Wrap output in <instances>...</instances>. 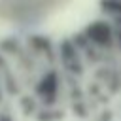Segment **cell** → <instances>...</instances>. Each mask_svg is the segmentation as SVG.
<instances>
[{
    "label": "cell",
    "mask_w": 121,
    "mask_h": 121,
    "mask_svg": "<svg viewBox=\"0 0 121 121\" xmlns=\"http://www.w3.org/2000/svg\"><path fill=\"white\" fill-rule=\"evenodd\" d=\"M83 34L89 38V42H91L95 47L112 49V47L115 45V40H113V26H112L108 21H93L91 25L85 26Z\"/></svg>",
    "instance_id": "obj_1"
},
{
    "label": "cell",
    "mask_w": 121,
    "mask_h": 121,
    "mask_svg": "<svg viewBox=\"0 0 121 121\" xmlns=\"http://www.w3.org/2000/svg\"><path fill=\"white\" fill-rule=\"evenodd\" d=\"M34 91H36V95L40 96L42 104H43L45 108H51V106L57 102V93H59V74H57L55 70H47V72L40 78V81L36 83Z\"/></svg>",
    "instance_id": "obj_2"
},
{
    "label": "cell",
    "mask_w": 121,
    "mask_h": 121,
    "mask_svg": "<svg viewBox=\"0 0 121 121\" xmlns=\"http://www.w3.org/2000/svg\"><path fill=\"white\" fill-rule=\"evenodd\" d=\"M59 60H60V64L64 66L66 72H70L74 76H81L83 74L81 53L72 43V40H62L60 42V45H59Z\"/></svg>",
    "instance_id": "obj_3"
},
{
    "label": "cell",
    "mask_w": 121,
    "mask_h": 121,
    "mask_svg": "<svg viewBox=\"0 0 121 121\" xmlns=\"http://www.w3.org/2000/svg\"><path fill=\"white\" fill-rule=\"evenodd\" d=\"M28 43H32L34 49H38L43 55H47L49 59H53V47H51V42L47 38H43V36H30Z\"/></svg>",
    "instance_id": "obj_4"
},
{
    "label": "cell",
    "mask_w": 121,
    "mask_h": 121,
    "mask_svg": "<svg viewBox=\"0 0 121 121\" xmlns=\"http://www.w3.org/2000/svg\"><path fill=\"white\" fill-rule=\"evenodd\" d=\"M34 117H36V121H59V119H62V110H53V108L38 110Z\"/></svg>",
    "instance_id": "obj_5"
},
{
    "label": "cell",
    "mask_w": 121,
    "mask_h": 121,
    "mask_svg": "<svg viewBox=\"0 0 121 121\" xmlns=\"http://www.w3.org/2000/svg\"><path fill=\"white\" fill-rule=\"evenodd\" d=\"M102 11L112 17H121V0H100Z\"/></svg>",
    "instance_id": "obj_6"
},
{
    "label": "cell",
    "mask_w": 121,
    "mask_h": 121,
    "mask_svg": "<svg viewBox=\"0 0 121 121\" xmlns=\"http://www.w3.org/2000/svg\"><path fill=\"white\" fill-rule=\"evenodd\" d=\"M21 108L25 110L26 115H36V112H38L36 100H34L32 96H23V98H21Z\"/></svg>",
    "instance_id": "obj_7"
},
{
    "label": "cell",
    "mask_w": 121,
    "mask_h": 121,
    "mask_svg": "<svg viewBox=\"0 0 121 121\" xmlns=\"http://www.w3.org/2000/svg\"><path fill=\"white\" fill-rule=\"evenodd\" d=\"M113 40H115L117 47L121 49V28H119V26H115V28H113Z\"/></svg>",
    "instance_id": "obj_8"
},
{
    "label": "cell",
    "mask_w": 121,
    "mask_h": 121,
    "mask_svg": "<svg viewBox=\"0 0 121 121\" xmlns=\"http://www.w3.org/2000/svg\"><path fill=\"white\" fill-rule=\"evenodd\" d=\"M8 68V62H6V59L2 57V53H0V70H6Z\"/></svg>",
    "instance_id": "obj_9"
},
{
    "label": "cell",
    "mask_w": 121,
    "mask_h": 121,
    "mask_svg": "<svg viewBox=\"0 0 121 121\" xmlns=\"http://www.w3.org/2000/svg\"><path fill=\"white\" fill-rule=\"evenodd\" d=\"M112 19H113L115 26H119V28H121V17H112Z\"/></svg>",
    "instance_id": "obj_10"
}]
</instances>
